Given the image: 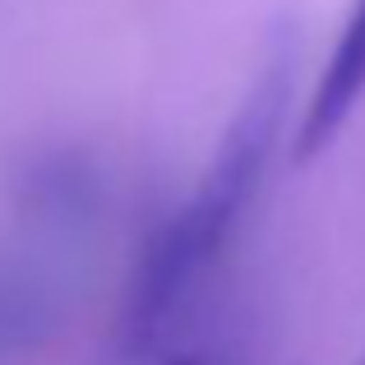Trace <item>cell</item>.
<instances>
[{"mask_svg":"<svg viewBox=\"0 0 365 365\" xmlns=\"http://www.w3.org/2000/svg\"><path fill=\"white\" fill-rule=\"evenodd\" d=\"M167 365H236L227 351H208V347H195V351H176L167 356Z\"/></svg>","mask_w":365,"mask_h":365,"instance_id":"obj_3","label":"cell"},{"mask_svg":"<svg viewBox=\"0 0 365 365\" xmlns=\"http://www.w3.org/2000/svg\"><path fill=\"white\" fill-rule=\"evenodd\" d=\"M282 111H287V56H273L264 65V74L255 79V88L245 93L236 120L227 125L195 199L153 232V241L143 245L139 264H134L130 292H125V314H120V333L130 351L158 347L167 324L176 319V310L199 287V277L227 250L259 190V176H264L268 158L277 148Z\"/></svg>","mask_w":365,"mask_h":365,"instance_id":"obj_1","label":"cell"},{"mask_svg":"<svg viewBox=\"0 0 365 365\" xmlns=\"http://www.w3.org/2000/svg\"><path fill=\"white\" fill-rule=\"evenodd\" d=\"M361 93H365V0L351 5L338 42H333L329 65H324L310 102H305L301 130H296V158L305 162L329 148L338 139V130L347 125V116L356 111Z\"/></svg>","mask_w":365,"mask_h":365,"instance_id":"obj_2","label":"cell"}]
</instances>
